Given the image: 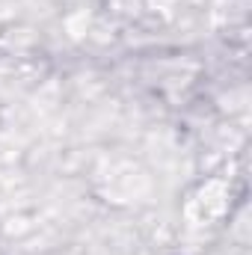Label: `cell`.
Wrapping results in <instances>:
<instances>
[{
	"label": "cell",
	"instance_id": "1",
	"mask_svg": "<svg viewBox=\"0 0 252 255\" xmlns=\"http://www.w3.org/2000/svg\"><path fill=\"white\" fill-rule=\"evenodd\" d=\"M0 119H3V113H0Z\"/></svg>",
	"mask_w": 252,
	"mask_h": 255
}]
</instances>
